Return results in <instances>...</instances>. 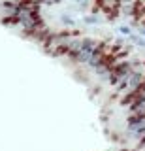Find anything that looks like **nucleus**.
<instances>
[{"label":"nucleus","mask_w":145,"mask_h":151,"mask_svg":"<svg viewBox=\"0 0 145 151\" xmlns=\"http://www.w3.org/2000/svg\"><path fill=\"white\" fill-rule=\"evenodd\" d=\"M119 32H121V34H126V36H132V32H130V28H128V27H121V28H119Z\"/></svg>","instance_id":"f257e3e1"},{"label":"nucleus","mask_w":145,"mask_h":151,"mask_svg":"<svg viewBox=\"0 0 145 151\" xmlns=\"http://www.w3.org/2000/svg\"><path fill=\"white\" fill-rule=\"evenodd\" d=\"M85 23H89V25H92V23H98V17L89 15V17H85Z\"/></svg>","instance_id":"f03ea898"},{"label":"nucleus","mask_w":145,"mask_h":151,"mask_svg":"<svg viewBox=\"0 0 145 151\" xmlns=\"http://www.w3.org/2000/svg\"><path fill=\"white\" fill-rule=\"evenodd\" d=\"M62 23H64V25H74V21L68 15H62Z\"/></svg>","instance_id":"7ed1b4c3"},{"label":"nucleus","mask_w":145,"mask_h":151,"mask_svg":"<svg viewBox=\"0 0 145 151\" xmlns=\"http://www.w3.org/2000/svg\"><path fill=\"white\" fill-rule=\"evenodd\" d=\"M132 42H136V44H139V45H145V40H141V38H138V36H132Z\"/></svg>","instance_id":"20e7f679"},{"label":"nucleus","mask_w":145,"mask_h":151,"mask_svg":"<svg viewBox=\"0 0 145 151\" xmlns=\"http://www.w3.org/2000/svg\"><path fill=\"white\" fill-rule=\"evenodd\" d=\"M139 34H143V36H145V28H141V30H139Z\"/></svg>","instance_id":"39448f33"}]
</instances>
